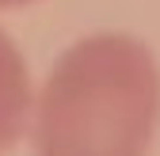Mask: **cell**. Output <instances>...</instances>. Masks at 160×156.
<instances>
[{
	"label": "cell",
	"mask_w": 160,
	"mask_h": 156,
	"mask_svg": "<svg viewBox=\"0 0 160 156\" xmlns=\"http://www.w3.org/2000/svg\"><path fill=\"white\" fill-rule=\"evenodd\" d=\"M34 156H149L160 69L133 34H92L61 53L31 107Z\"/></svg>",
	"instance_id": "6da1fadb"
},
{
	"label": "cell",
	"mask_w": 160,
	"mask_h": 156,
	"mask_svg": "<svg viewBox=\"0 0 160 156\" xmlns=\"http://www.w3.org/2000/svg\"><path fill=\"white\" fill-rule=\"evenodd\" d=\"M31 122V76L19 46L0 31V156H4Z\"/></svg>",
	"instance_id": "7a4b0ae2"
},
{
	"label": "cell",
	"mask_w": 160,
	"mask_h": 156,
	"mask_svg": "<svg viewBox=\"0 0 160 156\" xmlns=\"http://www.w3.org/2000/svg\"><path fill=\"white\" fill-rule=\"evenodd\" d=\"M23 4H31V0H0V8H23Z\"/></svg>",
	"instance_id": "3957f363"
}]
</instances>
